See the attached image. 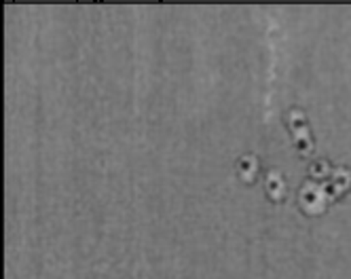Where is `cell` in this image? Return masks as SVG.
<instances>
[{
    "label": "cell",
    "instance_id": "7",
    "mask_svg": "<svg viewBox=\"0 0 351 279\" xmlns=\"http://www.w3.org/2000/svg\"><path fill=\"white\" fill-rule=\"evenodd\" d=\"M294 144H296V148H298L300 152H309L311 146H313L309 130H307V132H300V134H294Z\"/></svg>",
    "mask_w": 351,
    "mask_h": 279
},
{
    "label": "cell",
    "instance_id": "2",
    "mask_svg": "<svg viewBox=\"0 0 351 279\" xmlns=\"http://www.w3.org/2000/svg\"><path fill=\"white\" fill-rule=\"evenodd\" d=\"M265 189H267V193H269L271 199H275V201L282 199L286 195V180H284V175L278 169L267 171V175H265Z\"/></svg>",
    "mask_w": 351,
    "mask_h": 279
},
{
    "label": "cell",
    "instance_id": "6",
    "mask_svg": "<svg viewBox=\"0 0 351 279\" xmlns=\"http://www.w3.org/2000/svg\"><path fill=\"white\" fill-rule=\"evenodd\" d=\"M309 171H311V175H313V180L317 178H326V175H330V163L326 161V159H315V161H311V165H309Z\"/></svg>",
    "mask_w": 351,
    "mask_h": 279
},
{
    "label": "cell",
    "instance_id": "1",
    "mask_svg": "<svg viewBox=\"0 0 351 279\" xmlns=\"http://www.w3.org/2000/svg\"><path fill=\"white\" fill-rule=\"evenodd\" d=\"M298 201H300V206H303V210H307L309 214H317L324 210L326 203H328V197H326V193H324L322 182H317L311 178V180H305L303 186H300Z\"/></svg>",
    "mask_w": 351,
    "mask_h": 279
},
{
    "label": "cell",
    "instance_id": "5",
    "mask_svg": "<svg viewBox=\"0 0 351 279\" xmlns=\"http://www.w3.org/2000/svg\"><path fill=\"white\" fill-rule=\"evenodd\" d=\"M288 125H290L292 134H300V132H307V130H309L305 114L300 112L298 108H294V110L288 112Z\"/></svg>",
    "mask_w": 351,
    "mask_h": 279
},
{
    "label": "cell",
    "instance_id": "3",
    "mask_svg": "<svg viewBox=\"0 0 351 279\" xmlns=\"http://www.w3.org/2000/svg\"><path fill=\"white\" fill-rule=\"evenodd\" d=\"M256 169H258V159L254 155H241L237 159V171L243 180H252Z\"/></svg>",
    "mask_w": 351,
    "mask_h": 279
},
{
    "label": "cell",
    "instance_id": "4",
    "mask_svg": "<svg viewBox=\"0 0 351 279\" xmlns=\"http://www.w3.org/2000/svg\"><path fill=\"white\" fill-rule=\"evenodd\" d=\"M328 180L332 182V186L337 189V193H343V191H347L349 184H351V171H349L347 167H335V169L330 171V178H328Z\"/></svg>",
    "mask_w": 351,
    "mask_h": 279
}]
</instances>
